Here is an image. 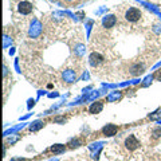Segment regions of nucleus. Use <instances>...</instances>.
<instances>
[{
  "label": "nucleus",
  "instance_id": "obj_1",
  "mask_svg": "<svg viewBox=\"0 0 161 161\" xmlns=\"http://www.w3.org/2000/svg\"><path fill=\"white\" fill-rule=\"evenodd\" d=\"M121 19L126 24H137L142 19V11L137 7L126 6L121 11Z\"/></svg>",
  "mask_w": 161,
  "mask_h": 161
},
{
  "label": "nucleus",
  "instance_id": "obj_2",
  "mask_svg": "<svg viewBox=\"0 0 161 161\" xmlns=\"http://www.w3.org/2000/svg\"><path fill=\"white\" fill-rule=\"evenodd\" d=\"M124 145H125V148H126L129 152H133V150H136V149H138L140 148V141L137 140V137H136L134 134H129L126 138H125V142H124Z\"/></svg>",
  "mask_w": 161,
  "mask_h": 161
},
{
  "label": "nucleus",
  "instance_id": "obj_3",
  "mask_svg": "<svg viewBox=\"0 0 161 161\" xmlns=\"http://www.w3.org/2000/svg\"><path fill=\"white\" fill-rule=\"evenodd\" d=\"M105 62V58H103V55L102 54H99V53H97V51H94V53H92L89 55V63L92 64L93 67H98V66H101Z\"/></svg>",
  "mask_w": 161,
  "mask_h": 161
},
{
  "label": "nucleus",
  "instance_id": "obj_4",
  "mask_svg": "<svg viewBox=\"0 0 161 161\" xmlns=\"http://www.w3.org/2000/svg\"><path fill=\"white\" fill-rule=\"evenodd\" d=\"M18 11L22 15H30L34 11V6H32V3L27 2V0H22L18 4Z\"/></svg>",
  "mask_w": 161,
  "mask_h": 161
},
{
  "label": "nucleus",
  "instance_id": "obj_5",
  "mask_svg": "<svg viewBox=\"0 0 161 161\" xmlns=\"http://www.w3.org/2000/svg\"><path fill=\"white\" fill-rule=\"evenodd\" d=\"M102 134L105 136V137H113V136L117 134L118 132V126L115 124H108V125H105V126L102 128Z\"/></svg>",
  "mask_w": 161,
  "mask_h": 161
},
{
  "label": "nucleus",
  "instance_id": "obj_6",
  "mask_svg": "<svg viewBox=\"0 0 161 161\" xmlns=\"http://www.w3.org/2000/svg\"><path fill=\"white\" fill-rule=\"evenodd\" d=\"M117 24V16L113 14H109L106 16H103L102 19V27L103 28H112Z\"/></svg>",
  "mask_w": 161,
  "mask_h": 161
},
{
  "label": "nucleus",
  "instance_id": "obj_7",
  "mask_svg": "<svg viewBox=\"0 0 161 161\" xmlns=\"http://www.w3.org/2000/svg\"><path fill=\"white\" fill-rule=\"evenodd\" d=\"M62 78H63V80H66L67 83H74L75 80H77V74H75L74 70L67 69V70H64L63 71Z\"/></svg>",
  "mask_w": 161,
  "mask_h": 161
},
{
  "label": "nucleus",
  "instance_id": "obj_8",
  "mask_svg": "<svg viewBox=\"0 0 161 161\" xmlns=\"http://www.w3.org/2000/svg\"><path fill=\"white\" fill-rule=\"evenodd\" d=\"M102 109H103V102L102 101H95V102H93L89 106V113L90 114H98V113L102 112Z\"/></svg>",
  "mask_w": 161,
  "mask_h": 161
},
{
  "label": "nucleus",
  "instance_id": "obj_9",
  "mask_svg": "<svg viewBox=\"0 0 161 161\" xmlns=\"http://www.w3.org/2000/svg\"><path fill=\"white\" fill-rule=\"evenodd\" d=\"M145 71V66L144 64H140V63H136L130 67V74L132 75H140Z\"/></svg>",
  "mask_w": 161,
  "mask_h": 161
},
{
  "label": "nucleus",
  "instance_id": "obj_10",
  "mask_svg": "<svg viewBox=\"0 0 161 161\" xmlns=\"http://www.w3.org/2000/svg\"><path fill=\"white\" fill-rule=\"evenodd\" d=\"M64 149H66V147L64 145H60V144H57V145H54V147H51V152L54 153H60V152H64Z\"/></svg>",
  "mask_w": 161,
  "mask_h": 161
},
{
  "label": "nucleus",
  "instance_id": "obj_11",
  "mask_svg": "<svg viewBox=\"0 0 161 161\" xmlns=\"http://www.w3.org/2000/svg\"><path fill=\"white\" fill-rule=\"evenodd\" d=\"M11 161H26V160H22V158H14V160H11Z\"/></svg>",
  "mask_w": 161,
  "mask_h": 161
},
{
  "label": "nucleus",
  "instance_id": "obj_12",
  "mask_svg": "<svg viewBox=\"0 0 161 161\" xmlns=\"http://www.w3.org/2000/svg\"><path fill=\"white\" fill-rule=\"evenodd\" d=\"M64 2H66V3H73L74 0H64Z\"/></svg>",
  "mask_w": 161,
  "mask_h": 161
}]
</instances>
